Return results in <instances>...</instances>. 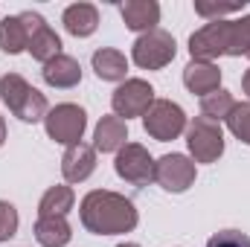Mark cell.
<instances>
[{"instance_id": "obj_1", "label": "cell", "mask_w": 250, "mask_h": 247, "mask_svg": "<svg viewBox=\"0 0 250 247\" xmlns=\"http://www.w3.org/2000/svg\"><path fill=\"white\" fill-rule=\"evenodd\" d=\"M82 227L93 236H123L140 224V212L131 198L111 189H93L79 204Z\"/></svg>"}, {"instance_id": "obj_2", "label": "cell", "mask_w": 250, "mask_h": 247, "mask_svg": "<svg viewBox=\"0 0 250 247\" xmlns=\"http://www.w3.org/2000/svg\"><path fill=\"white\" fill-rule=\"evenodd\" d=\"M250 53V15L236 21H209L189 38V56L195 62H215L221 56Z\"/></svg>"}, {"instance_id": "obj_3", "label": "cell", "mask_w": 250, "mask_h": 247, "mask_svg": "<svg viewBox=\"0 0 250 247\" xmlns=\"http://www.w3.org/2000/svg\"><path fill=\"white\" fill-rule=\"evenodd\" d=\"M0 99L9 108V114H15L21 123H44V117L50 111L47 96L18 73L0 76Z\"/></svg>"}, {"instance_id": "obj_4", "label": "cell", "mask_w": 250, "mask_h": 247, "mask_svg": "<svg viewBox=\"0 0 250 247\" xmlns=\"http://www.w3.org/2000/svg\"><path fill=\"white\" fill-rule=\"evenodd\" d=\"M44 131L53 143L59 145H79L84 131H87V114L82 105H73V102H62L56 108L47 111L44 117Z\"/></svg>"}, {"instance_id": "obj_5", "label": "cell", "mask_w": 250, "mask_h": 247, "mask_svg": "<svg viewBox=\"0 0 250 247\" xmlns=\"http://www.w3.org/2000/svg\"><path fill=\"white\" fill-rule=\"evenodd\" d=\"M175 56H178V44H175L172 32H166L160 26L137 35V41L131 47V62L140 70H163L166 64L175 62Z\"/></svg>"}, {"instance_id": "obj_6", "label": "cell", "mask_w": 250, "mask_h": 247, "mask_svg": "<svg viewBox=\"0 0 250 247\" xmlns=\"http://www.w3.org/2000/svg\"><path fill=\"white\" fill-rule=\"evenodd\" d=\"M187 111L172 102V99H154L151 108L146 111L143 117V128L151 140L157 143H169V140H178L181 134H187Z\"/></svg>"}, {"instance_id": "obj_7", "label": "cell", "mask_w": 250, "mask_h": 247, "mask_svg": "<svg viewBox=\"0 0 250 247\" xmlns=\"http://www.w3.org/2000/svg\"><path fill=\"white\" fill-rule=\"evenodd\" d=\"M187 148L195 163H215L224 154V131L221 123L207 117H195L187 125Z\"/></svg>"}, {"instance_id": "obj_8", "label": "cell", "mask_w": 250, "mask_h": 247, "mask_svg": "<svg viewBox=\"0 0 250 247\" xmlns=\"http://www.w3.org/2000/svg\"><path fill=\"white\" fill-rule=\"evenodd\" d=\"M114 172L131 186L154 184V157L143 143H125L114 157Z\"/></svg>"}, {"instance_id": "obj_9", "label": "cell", "mask_w": 250, "mask_h": 247, "mask_svg": "<svg viewBox=\"0 0 250 247\" xmlns=\"http://www.w3.org/2000/svg\"><path fill=\"white\" fill-rule=\"evenodd\" d=\"M195 178H198V169L189 154L172 151V154H163L160 160H154V184L172 195H181L189 186H195Z\"/></svg>"}, {"instance_id": "obj_10", "label": "cell", "mask_w": 250, "mask_h": 247, "mask_svg": "<svg viewBox=\"0 0 250 247\" xmlns=\"http://www.w3.org/2000/svg\"><path fill=\"white\" fill-rule=\"evenodd\" d=\"M154 99H157L154 87L146 79H125L111 96V108H114V117L128 123L131 117H146Z\"/></svg>"}, {"instance_id": "obj_11", "label": "cell", "mask_w": 250, "mask_h": 247, "mask_svg": "<svg viewBox=\"0 0 250 247\" xmlns=\"http://www.w3.org/2000/svg\"><path fill=\"white\" fill-rule=\"evenodd\" d=\"M38 12H21V15H6L0 21V50L6 56H18L29 50V35L38 23Z\"/></svg>"}, {"instance_id": "obj_12", "label": "cell", "mask_w": 250, "mask_h": 247, "mask_svg": "<svg viewBox=\"0 0 250 247\" xmlns=\"http://www.w3.org/2000/svg\"><path fill=\"white\" fill-rule=\"evenodd\" d=\"M93 172H96V148H93V145L79 143V145L64 148L62 175H64L67 184H84Z\"/></svg>"}, {"instance_id": "obj_13", "label": "cell", "mask_w": 250, "mask_h": 247, "mask_svg": "<svg viewBox=\"0 0 250 247\" xmlns=\"http://www.w3.org/2000/svg\"><path fill=\"white\" fill-rule=\"evenodd\" d=\"M120 15H123L125 26L131 29V32H151V29H157V23H160V3H154V0H125L120 3Z\"/></svg>"}, {"instance_id": "obj_14", "label": "cell", "mask_w": 250, "mask_h": 247, "mask_svg": "<svg viewBox=\"0 0 250 247\" xmlns=\"http://www.w3.org/2000/svg\"><path fill=\"white\" fill-rule=\"evenodd\" d=\"M184 84H187L189 93L195 96H207L212 90L221 87V70L215 62H192L184 67Z\"/></svg>"}, {"instance_id": "obj_15", "label": "cell", "mask_w": 250, "mask_h": 247, "mask_svg": "<svg viewBox=\"0 0 250 247\" xmlns=\"http://www.w3.org/2000/svg\"><path fill=\"white\" fill-rule=\"evenodd\" d=\"M125 143H128V123H125V120L108 114V117H102V120L96 123V128H93V148H96V151H102V154H117Z\"/></svg>"}, {"instance_id": "obj_16", "label": "cell", "mask_w": 250, "mask_h": 247, "mask_svg": "<svg viewBox=\"0 0 250 247\" xmlns=\"http://www.w3.org/2000/svg\"><path fill=\"white\" fill-rule=\"evenodd\" d=\"M41 76H44V82L50 84V87H56V90H70V87H76L79 82H82V64L76 62L73 56H56L53 62L44 64V70H41Z\"/></svg>"}, {"instance_id": "obj_17", "label": "cell", "mask_w": 250, "mask_h": 247, "mask_svg": "<svg viewBox=\"0 0 250 247\" xmlns=\"http://www.w3.org/2000/svg\"><path fill=\"white\" fill-rule=\"evenodd\" d=\"M62 23L73 38H90L99 29V9L93 3H73L64 9Z\"/></svg>"}, {"instance_id": "obj_18", "label": "cell", "mask_w": 250, "mask_h": 247, "mask_svg": "<svg viewBox=\"0 0 250 247\" xmlns=\"http://www.w3.org/2000/svg\"><path fill=\"white\" fill-rule=\"evenodd\" d=\"M32 233L41 247H67L73 239V227L64 215H38Z\"/></svg>"}, {"instance_id": "obj_19", "label": "cell", "mask_w": 250, "mask_h": 247, "mask_svg": "<svg viewBox=\"0 0 250 247\" xmlns=\"http://www.w3.org/2000/svg\"><path fill=\"white\" fill-rule=\"evenodd\" d=\"M26 53L41 64H47V62H53L56 56H62V38L56 35V29H53L44 18H38L35 29H32V35H29V50H26Z\"/></svg>"}, {"instance_id": "obj_20", "label": "cell", "mask_w": 250, "mask_h": 247, "mask_svg": "<svg viewBox=\"0 0 250 247\" xmlns=\"http://www.w3.org/2000/svg\"><path fill=\"white\" fill-rule=\"evenodd\" d=\"M93 73L102 79V82H125V73H128V59H125L120 50H114V47H99L96 53H93Z\"/></svg>"}, {"instance_id": "obj_21", "label": "cell", "mask_w": 250, "mask_h": 247, "mask_svg": "<svg viewBox=\"0 0 250 247\" xmlns=\"http://www.w3.org/2000/svg\"><path fill=\"white\" fill-rule=\"evenodd\" d=\"M73 206H76V192H73V186L56 184L41 195V201H38V215H64V218H67V212H70Z\"/></svg>"}, {"instance_id": "obj_22", "label": "cell", "mask_w": 250, "mask_h": 247, "mask_svg": "<svg viewBox=\"0 0 250 247\" xmlns=\"http://www.w3.org/2000/svg\"><path fill=\"white\" fill-rule=\"evenodd\" d=\"M233 108H236V99H233V93L224 90V87H218V90L201 96V117H207V120H212V123H224Z\"/></svg>"}, {"instance_id": "obj_23", "label": "cell", "mask_w": 250, "mask_h": 247, "mask_svg": "<svg viewBox=\"0 0 250 247\" xmlns=\"http://www.w3.org/2000/svg\"><path fill=\"white\" fill-rule=\"evenodd\" d=\"M224 123L239 143L250 145V102H236V108L230 111V117Z\"/></svg>"}, {"instance_id": "obj_24", "label": "cell", "mask_w": 250, "mask_h": 247, "mask_svg": "<svg viewBox=\"0 0 250 247\" xmlns=\"http://www.w3.org/2000/svg\"><path fill=\"white\" fill-rule=\"evenodd\" d=\"M242 6L245 3H195V15H201V18H207V23L209 21H224V15H236V12H242Z\"/></svg>"}, {"instance_id": "obj_25", "label": "cell", "mask_w": 250, "mask_h": 247, "mask_svg": "<svg viewBox=\"0 0 250 247\" xmlns=\"http://www.w3.org/2000/svg\"><path fill=\"white\" fill-rule=\"evenodd\" d=\"M18 224H21V218H18L15 204L0 201V245H3V242H9V239L18 233Z\"/></svg>"}, {"instance_id": "obj_26", "label": "cell", "mask_w": 250, "mask_h": 247, "mask_svg": "<svg viewBox=\"0 0 250 247\" xmlns=\"http://www.w3.org/2000/svg\"><path fill=\"white\" fill-rule=\"evenodd\" d=\"M207 247H250V236L242 230H218L215 236H209Z\"/></svg>"}, {"instance_id": "obj_27", "label": "cell", "mask_w": 250, "mask_h": 247, "mask_svg": "<svg viewBox=\"0 0 250 247\" xmlns=\"http://www.w3.org/2000/svg\"><path fill=\"white\" fill-rule=\"evenodd\" d=\"M242 90H245V96L250 102V70H245V76H242Z\"/></svg>"}, {"instance_id": "obj_28", "label": "cell", "mask_w": 250, "mask_h": 247, "mask_svg": "<svg viewBox=\"0 0 250 247\" xmlns=\"http://www.w3.org/2000/svg\"><path fill=\"white\" fill-rule=\"evenodd\" d=\"M3 143H6V123H3V117H0V148H3Z\"/></svg>"}, {"instance_id": "obj_29", "label": "cell", "mask_w": 250, "mask_h": 247, "mask_svg": "<svg viewBox=\"0 0 250 247\" xmlns=\"http://www.w3.org/2000/svg\"><path fill=\"white\" fill-rule=\"evenodd\" d=\"M117 247H140V245H134V242H123V245H117Z\"/></svg>"}, {"instance_id": "obj_30", "label": "cell", "mask_w": 250, "mask_h": 247, "mask_svg": "<svg viewBox=\"0 0 250 247\" xmlns=\"http://www.w3.org/2000/svg\"><path fill=\"white\" fill-rule=\"evenodd\" d=\"M248 59H250V53H248Z\"/></svg>"}]
</instances>
